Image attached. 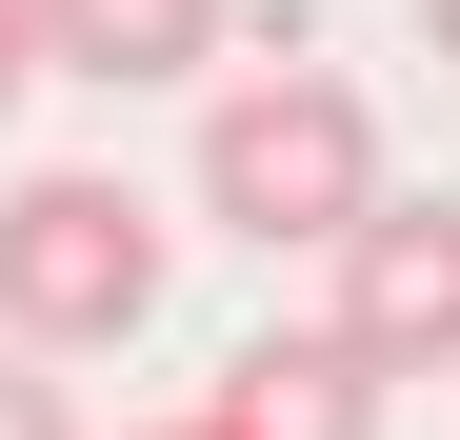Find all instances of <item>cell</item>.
Listing matches in <instances>:
<instances>
[{
    "instance_id": "1",
    "label": "cell",
    "mask_w": 460,
    "mask_h": 440,
    "mask_svg": "<svg viewBox=\"0 0 460 440\" xmlns=\"http://www.w3.org/2000/svg\"><path fill=\"white\" fill-rule=\"evenodd\" d=\"M380 200V101L341 60H241L200 101V220L261 260H341V220Z\"/></svg>"
},
{
    "instance_id": "2",
    "label": "cell",
    "mask_w": 460,
    "mask_h": 440,
    "mask_svg": "<svg viewBox=\"0 0 460 440\" xmlns=\"http://www.w3.org/2000/svg\"><path fill=\"white\" fill-rule=\"evenodd\" d=\"M140 321H161V200L101 180V161L0 180V340L21 360H120Z\"/></svg>"
},
{
    "instance_id": "3",
    "label": "cell",
    "mask_w": 460,
    "mask_h": 440,
    "mask_svg": "<svg viewBox=\"0 0 460 440\" xmlns=\"http://www.w3.org/2000/svg\"><path fill=\"white\" fill-rule=\"evenodd\" d=\"M321 340L360 360V381H460V200L420 180H380L360 220H341V301H321Z\"/></svg>"
},
{
    "instance_id": "4",
    "label": "cell",
    "mask_w": 460,
    "mask_h": 440,
    "mask_svg": "<svg viewBox=\"0 0 460 440\" xmlns=\"http://www.w3.org/2000/svg\"><path fill=\"white\" fill-rule=\"evenodd\" d=\"M220 440H380V381L321 340V321H261L241 360H220V400H200Z\"/></svg>"
},
{
    "instance_id": "5",
    "label": "cell",
    "mask_w": 460,
    "mask_h": 440,
    "mask_svg": "<svg viewBox=\"0 0 460 440\" xmlns=\"http://www.w3.org/2000/svg\"><path fill=\"white\" fill-rule=\"evenodd\" d=\"M40 21V81H200L241 0H21Z\"/></svg>"
},
{
    "instance_id": "6",
    "label": "cell",
    "mask_w": 460,
    "mask_h": 440,
    "mask_svg": "<svg viewBox=\"0 0 460 440\" xmlns=\"http://www.w3.org/2000/svg\"><path fill=\"white\" fill-rule=\"evenodd\" d=\"M0 440H81V400H60V381H40L21 340H0Z\"/></svg>"
},
{
    "instance_id": "7",
    "label": "cell",
    "mask_w": 460,
    "mask_h": 440,
    "mask_svg": "<svg viewBox=\"0 0 460 440\" xmlns=\"http://www.w3.org/2000/svg\"><path fill=\"white\" fill-rule=\"evenodd\" d=\"M21 81H40V21H21V0H0V120H21Z\"/></svg>"
},
{
    "instance_id": "8",
    "label": "cell",
    "mask_w": 460,
    "mask_h": 440,
    "mask_svg": "<svg viewBox=\"0 0 460 440\" xmlns=\"http://www.w3.org/2000/svg\"><path fill=\"white\" fill-rule=\"evenodd\" d=\"M420 40H440V60H460V0H420Z\"/></svg>"
},
{
    "instance_id": "9",
    "label": "cell",
    "mask_w": 460,
    "mask_h": 440,
    "mask_svg": "<svg viewBox=\"0 0 460 440\" xmlns=\"http://www.w3.org/2000/svg\"><path fill=\"white\" fill-rule=\"evenodd\" d=\"M140 440H220V420H140Z\"/></svg>"
}]
</instances>
